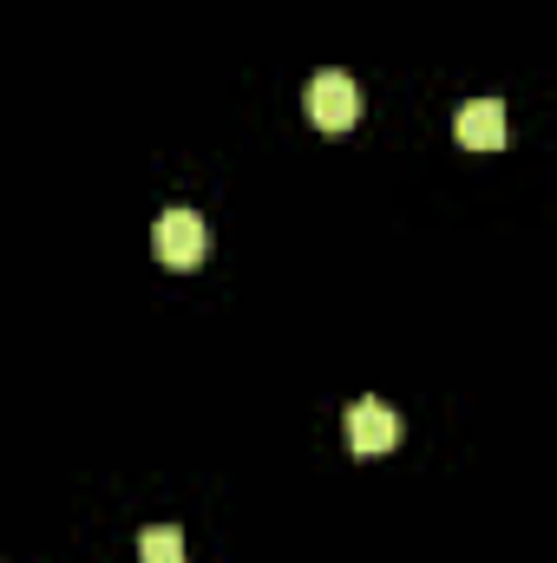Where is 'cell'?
<instances>
[{"mask_svg": "<svg viewBox=\"0 0 557 563\" xmlns=\"http://www.w3.org/2000/svg\"><path fill=\"white\" fill-rule=\"evenodd\" d=\"M139 558L144 563H184V531H177V525H144Z\"/></svg>", "mask_w": 557, "mask_h": 563, "instance_id": "5", "label": "cell"}, {"mask_svg": "<svg viewBox=\"0 0 557 563\" xmlns=\"http://www.w3.org/2000/svg\"><path fill=\"white\" fill-rule=\"evenodd\" d=\"M302 112H308V125L315 132H348L354 119H361V86L348 79V73H315L308 86H302Z\"/></svg>", "mask_w": 557, "mask_h": 563, "instance_id": "1", "label": "cell"}, {"mask_svg": "<svg viewBox=\"0 0 557 563\" xmlns=\"http://www.w3.org/2000/svg\"><path fill=\"white\" fill-rule=\"evenodd\" d=\"M452 139L466 144V151H499L505 144V106L499 99H466L452 112Z\"/></svg>", "mask_w": 557, "mask_h": 563, "instance_id": "4", "label": "cell"}, {"mask_svg": "<svg viewBox=\"0 0 557 563\" xmlns=\"http://www.w3.org/2000/svg\"><path fill=\"white\" fill-rule=\"evenodd\" d=\"M151 250H157L164 269H197L210 256V223L197 210H164L157 230H151Z\"/></svg>", "mask_w": 557, "mask_h": 563, "instance_id": "2", "label": "cell"}, {"mask_svg": "<svg viewBox=\"0 0 557 563\" xmlns=\"http://www.w3.org/2000/svg\"><path fill=\"white\" fill-rule=\"evenodd\" d=\"M394 439H401V420H394L387 400H354V407H348V445H354L361 459L394 452Z\"/></svg>", "mask_w": 557, "mask_h": 563, "instance_id": "3", "label": "cell"}]
</instances>
